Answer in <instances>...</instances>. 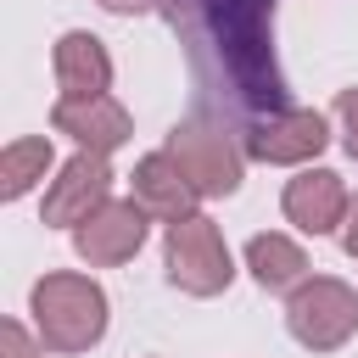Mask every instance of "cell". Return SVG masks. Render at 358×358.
Instances as JSON below:
<instances>
[{"instance_id": "obj_11", "label": "cell", "mask_w": 358, "mask_h": 358, "mask_svg": "<svg viewBox=\"0 0 358 358\" xmlns=\"http://www.w3.org/2000/svg\"><path fill=\"white\" fill-rule=\"evenodd\" d=\"M280 207H285V218H291L302 235H330V229L347 224L352 196H347L341 173H330V168H302V173L285 185Z\"/></svg>"}, {"instance_id": "obj_1", "label": "cell", "mask_w": 358, "mask_h": 358, "mask_svg": "<svg viewBox=\"0 0 358 358\" xmlns=\"http://www.w3.org/2000/svg\"><path fill=\"white\" fill-rule=\"evenodd\" d=\"M274 6L280 0H162L168 28L185 45L201 106L241 129L285 112V73L274 62Z\"/></svg>"}, {"instance_id": "obj_14", "label": "cell", "mask_w": 358, "mask_h": 358, "mask_svg": "<svg viewBox=\"0 0 358 358\" xmlns=\"http://www.w3.org/2000/svg\"><path fill=\"white\" fill-rule=\"evenodd\" d=\"M50 162H56L50 134H22V140H11V145L0 151V196H6V201L28 196V190L50 173Z\"/></svg>"}, {"instance_id": "obj_15", "label": "cell", "mask_w": 358, "mask_h": 358, "mask_svg": "<svg viewBox=\"0 0 358 358\" xmlns=\"http://www.w3.org/2000/svg\"><path fill=\"white\" fill-rule=\"evenodd\" d=\"M0 358H45V341L28 336L17 319H6V324H0Z\"/></svg>"}, {"instance_id": "obj_6", "label": "cell", "mask_w": 358, "mask_h": 358, "mask_svg": "<svg viewBox=\"0 0 358 358\" xmlns=\"http://www.w3.org/2000/svg\"><path fill=\"white\" fill-rule=\"evenodd\" d=\"M324 145H330V123L313 106H285V112H268V117H257V123L241 129V151L252 162L291 168V162H313Z\"/></svg>"}, {"instance_id": "obj_17", "label": "cell", "mask_w": 358, "mask_h": 358, "mask_svg": "<svg viewBox=\"0 0 358 358\" xmlns=\"http://www.w3.org/2000/svg\"><path fill=\"white\" fill-rule=\"evenodd\" d=\"M341 252H347V257H358V196H352V207H347V224H341Z\"/></svg>"}, {"instance_id": "obj_10", "label": "cell", "mask_w": 358, "mask_h": 358, "mask_svg": "<svg viewBox=\"0 0 358 358\" xmlns=\"http://www.w3.org/2000/svg\"><path fill=\"white\" fill-rule=\"evenodd\" d=\"M129 185H134V201H140L151 218H162V224L196 218L201 190H196V185H190V173L173 162V151H145V157L134 162Z\"/></svg>"}, {"instance_id": "obj_7", "label": "cell", "mask_w": 358, "mask_h": 358, "mask_svg": "<svg viewBox=\"0 0 358 358\" xmlns=\"http://www.w3.org/2000/svg\"><path fill=\"white\" fill-rule=\"evenodd\" d=\"M106 201H112V168H106V157L78 151V157H67V162L56 168V179L45 185L39 218L56 224V229H78V224H84L90 213H101Z\"/></svg>"}, {"instance_id": "obj_3", "label": "cell", "mask_w": 358, "mask_h": 358, "mask_svg": "<svg viewBox=\"0 0 358 358\" xmlns=\"http://www.w3.org/2000/svg\"><path fill=\"white\" fill-rule=\"evenodd\" d=\"M162 268H168V285H179L185 296H218L235 280V257H229V246H224V235H218V224L207 213L168 224Z\"/></svg>"}, {"instance_id": "obj_16", "label": "cell", "mask_w": 358, "mask_h": 358, "mask_svg": "<svg viewBox=\"0 0 358 358\" xmlns=\"http://www.w3.org/2000/svg\"><path fill=\"white\" fill-rule=\"evenodd\" d=\"M336 117H341V145L358 162V90H341L336 95Z\"/></svg>"}, {"instance_id": "obj_2", "label": "cell", "mask_w": 358, "mask_h": 358, "mask_svg": "<svg viewBox=\"0 0 358 358\" xmlns=\"http://www.w3.org/2000/svg\"><path fill=\"white\" fill-rule=\"evenodd\" d=\"M34 336L45 352H90L106 336V291L90 274H45L28 291Z\"/></svg>"}, {"instance_id": "obj_13", "label": "cell", "mask_w": 358, "mask_h": 358, "mask_svg": "<svg viewBox=\"0 0 358 358\" xmlns=\"http://www.w3.org/2000/svg\"><path fill=\"white\" fill-rule=\"evenodd\" d=\"M246 268L263 291H296L308 280V252L291 235H252L246 241Z\"/></svg>"}, {"instance_id": "obj_9", "label": "cell", "mask_w": 358, "mask_h": 358, "mask_svg": "<svg viewBox=\"0 0 358 358\" xmlns=\"http://www.w3.org/2000/svg\"><path fill=\"white\" fill-rule=\"evenodd\" d=\"M50 129L67 134L78 151H95V157H112L117 145H129L134 123H129V106L117 95H90V101H56L50 106Z\"/></svg>"}, {"instance_id": "obj_4", "label": "cell", "mask_w": 358, "mask_h": 358, "mask_svg": "<svg viewBox=\"0 0 358 358\" xmlns=\"http://www.w3.org/2000/svg\"><path fill=\"white\" fill-rule=\"evenodd\" d=\"M162 151H173V162L190 173V185L201 196H235L241 190L246 151H241V140L218 117H185V123H173Z\"/></svg>"}, {"instance_id": "obj_12", "label": "cell", "mask_w": 358, "mask_h": 358, "mask_svg": "<svg viewBox=\"0 0 358 358\" xmlns=\"http://www.w3.org/2000/svg\"><path fill=\"white\" fill-rule=\"evenodd\" d=\"M50 67H56L62 101H90V95H106V90H112V56H106V45H101L95 34H84V28H67V34L56 39Z\"/></svg>"}, {"instance_id": "obj_18", "label": "cell", "mask_w": 358, "mask_h": 358, "mask_svg": "<svg viewBox=\"0 0 358 358\" xmlns=\"http://www.w3.org/2000/svg\"><path fill=\"white\" fill-rule=\"evenodd\" d=\"M95 6H106V11H117V17H134V11H162V0H95Z\"/></svg>"}, {"instance_id": "obj_8", "label": "cell", "mask_w": 358, "mask_h": 358, "mask_svg": "<svg viewBox=\"0 0 358 358\" xmlns=\"http://www.w3.org/2000/svg\"><path fill=\"white\" fill-rule=\"evenodd\" d=\"M145 207L129 196V201H106L101 213H90L78 229H73V252L90 263V268H117L129 263L140 246H145Z\"/></svg>"}, {"instance_id": "obj_5", "label": "cell", "mask_w": 358, "mask_h": 358, "mask_svg": "<svg viewBox=\"0 0 358 358\" xmlns=\"http://www.w3.org/2000/svg\"><path fill=\"white\" fill-rule=\"evenodd\" d=\"M285 330L308 347V352H336L358 336V291L347 280L313 274L285 296Z\"/></svg>"}]
</instances>
